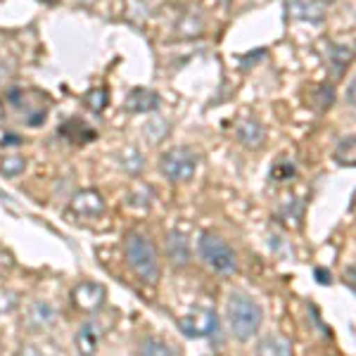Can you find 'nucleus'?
Listing matches in <instances>:
<instances>
[{
	"mask_svg": "<svg viewBox=\"0 0 356 356\" xmlns=\"http://www.w3.org/2000/svg\"><path fill=\"white\" fill-rule=\"evenodd\" d=\"M105 288L102 285H97V283H81V285H76L72 292V300L74 304H76L81 312H88V314H93L97 312V309L105 304Z\"/></svg>",
	"mask_w": 356,
	"mask_h": 356,
	"instance_id": "423d86ee",
	"label": "nucleus"
},
{
	"mask_svg": "<svg viewBox=\"0 0 356 356\" xmlns=\"http://www.w3.org/2000/svg\"><path fill=\"white\" fill-rule=\"evenodd\" d=\"M17 304H19V295H17V292L0 288V316H5V314L15 312Z\"/></svg>",
	"mask_w": 356,
	"mask_h": 356,
	"instance_id": "6ab92c4d",
	"label": "nucleus"
},
{
	"mask_svg": "<svg viewBox=\"0 0 356 356\" xmlns=\"http://www.w3.org/2000/svg\"><path fill=\"white\" fill-rule=\"evenodd\" d=\"M83 102L88 110L93 112H102L107 107V102H110V93H107L105 86H95V88H90L88 93L83 95Z\"/></svg>",
	"mask_w": 356,
	"mask_h": 356,
	"instance_id": "dca6fc26",
	"label": "nucleus"
},
{
	"mask_svg": "<svg viewBox=\"0 0 356 356\" xmlns=\"http://www.w3.org/2000/svg\"><path fill=\"white\" fill-rule=\"evenodd\" d=\"M344 283H349V290H354V266H349V271L344 273Z\"/></svg>",
	"mask_w": 356,
	"mask_h": 356,
	"instance_id": "5701e85b",
	"label": "nucleus"
},
{
	"mask_svg": "<svg viewBox=\"0 0 356 356\" xmlns=\"http://www.w3.org/2000/svg\"><path fill=\"white\" fill-rule=\"evenodd\" d=\"M314 275H316V280H318L321 285H330L332 283V275H330V271H325V268H316Z\"/></svg>",
	"mask_w": 356,
	"mask_h": 356,
	"instance_id": "4be33fe9",
	"label": "nucleus"
},
{
	"mask_svg": "<svg viewBox=\"0 0 356 356\" xmlns=\"http://www.w3.org/2000/svg\"><path fill=\"white\" fill-rule=\"evenodd\" d=\"M0 200H10V197H8V195H5L3 191H0Z\"/></svg>",
	"mask_w": 356,
	"mask_h": 356,
	"instance_id": "393cba45",
	"label": "nucleus"
},
{
	"mask_svg": "<svg viewBox=\"0 0 356 356\" xmlns=\"http://www.w3.org/2000/svg\"><path fill=\"white\" fill-rule=\"evenodd\" d=\"M24 166H26V162H24V157H5L3 162H0V174L3 176H19L22 171H24Z\"/></svg>",
	"mask_w": 356,
	"mask_h": 356,
	"instance_id": "a211bd4d",
	"label": "nucleus"
},
{
	"mask_svg": "<svg viewBox=\"0 0 356 356\" xmlns=\"http://www.w3.org/2000/svg\"><path fill=\"white\" fill-rule=\"evenodd\" d=\"M26 323L36 330H43V328H50L55 323V312L48 302H33L31 309H29V316H26Z\"/></svg>",
	"mask_w": 356,
	"mask_h": 356,
	"instance_id": "9b49d317",
	"label": "nucleus"
},
{
	"mask_svg": "<svg viewBox=\"0 0 356 356\" xmlns=\"http://www.w3.org/2000/svg\"><path fill=\"white\" fill-rule=\"evenodd\" d=\"M100 340H102L100 328H97L95 323H86V325H81V330L76 332V340L74 342H76V349L81 354H95Z\"/></svg>",
	"mask_w": 356,
	"mask_h": 356,
	"instance_id": "f8f14e48",
	"label": "nucleus"
},
{
	"mask_svg": "<svg viewBox=\"0 0 356 356\" xmlns=\"http://www.w3.org/2000/svg\"><path fill=\"white\" fill-rule=\"evenodd\" d=\"M200 254H202V259L209 264L214 271H219V273L238 271V257H235V252L223 243L221 238H216V235H211V233L202 235V240H200Z\"/></svg>",
	"mask_w": 356,
	"mask_h": 356,
	"instance_id": "20e7f679",
	"label": "nucleus"
},
{
	"mask_svg": "<svg viewBox=\"0 0 356 356\" xmlns=\"http://www.w3.org/2000/svg\"><path fill=\"white\" fill-rule=\"evenodd\" d=\"M72 211L79 216H97L105 211V200H102L95 191H81V193L74 195Z\"/></svg>",
	"mask_w": 356,
	"mask_h": 356,
	"instance_id": "6e6552de",
	"label": "nucleus"
},
{
	"mask_svg": "<svg viewBox=\"0 0 356 356\" xmlns=\"http://www.w3.org/2000/svg\"><path fill=\"white\" fill-rule=\"evenodd\" d=\"M335 157H337V162L344 164V166H354V162H356V154H354V136L342 138L340 145H337Z\"/></svg>",
	"mask_w": 356,
	"mask_h": 356,
	"instance_id": "f3484780",
	"label": "nucleus"
},
{
	"mask_svg": "<svg viewBox=\"0 0 356 356\" xmlns=\"http://www.w3.org/2000/svg\"><path fill=\"white\" fill-rule=\"evenodd\" d=\"M159 107V95L150 88H134L126 97V110L129 112H154Z\"/></svg>",
	"mask_w": 356,
	"mask_h": 356,
	"instance_id": "9d476101",
	"label": "nucleus"
},
{
	"mask_svg": "<svg viewBox=\"0 0 356 356\" xmlns=\"http://www.w3.org/2000/svg\"><path fill=\"white\" fill-rule=\"evenodd\" d=\"M140 354H164V356H171V354H176L174 349L169 347V344H164V342H159V340H147L145 344L140 347Z\"/></svg>",
	"mask_w": 356,
	"mask_h": 356,
	"instance_id": "aec40b11",
	"label": "nucleus"
},
{
	"mask_svg": "<svg viewBox=\"0 0 356 356\" xmlns=\"http://www.w3.org/2000/svg\"><path fill=\"white\" fill-rule=\"evenodd\" d=\"M290 15L295 19H304V22H323L325 17V3L321 0H292L288 5Z\"/></svg>",
	"mask_w": 356,
	"mask_h": 356,
	"instance_id": "1a4fd4ad",
	"label": "nucleus"
},
{
	"mask_svg": "<svg viewBox=\"0 0 356 356\" xmlns=\"http://www.w3.org/2000/svg\"><path fill=\"white\" fill-rule=\"evenodd\" d=\"M257 354H264V356H268V354H275V356H290L292 354V344L288 337H283V335H271V337H266V340H261L259 342V347H257Z\"/></svg>",
	"mask_w": 356,
	"mask_h": 356,
	"instance_id": "2eb2a0df",
	"label": "nucleus"
},
{
	"mask_svg": "<svg viewBox=\"0 0 356 356\" xmlns=\"http://www.w3.org/2000/svg\"><path fill=\"white\" fill-rule=\"evenodd\" d=\"M349 105H354V81L349 83Z\"/></svg>",
	"mask_w": 356,
	"mask_h": 356,
	"instance_id": "b1692460",
	"label": "nucleus"
},
{
	"mask_svg": "<svg viewBox=\"0 0 356 356\" xmlns=\"http://www.w3.org/2000/svg\"><path fill=\"white\" fill-rule=\"evenodd\" d=\"M295 176V164L292 162H280L275 164V169L271 171V178L273 181H288V178Z\"/></svg>",
	"mask_w": 356,
	"mask_h": 356,
	"instance_id": "412c9836",
	"label": "nucleus"
},
{
	"mask_svg": "<svg viewBox=\"0 0 356 356\" xmlns=\"http://www.w3.org/2000/svg\"><path fill=\"white\" fill-rule=\"evenodd\" d=\"M166 254L176 268H183L191 261V243L181 231H171L166 235Z\"/></svg>",
	"mask_w": 356,
	"mask_h": 356,
	"instance_id": "0eeeda50",
	"label": "nucleus"
},
{
	"mask_svg": "<svg viewBox=\"0 0 356 356\" xmlns=\"http://www.w3.org/2000/svg\"><path fill=\"white\" fill-rule=\"evenodd\" d=\"M200 154L193 147H174V150L164 152L159 159V169L169 178L171 183H188L197 174Z\"/></svg>",
	"mask_w": 356,
	"mask_h": 356,
	"instance_id": "7ed1b4c3",
	"label": "nucleus"
},
{
	"mask_svg": "<svg viewBox=\"0 0 356 356\" xmlns=\"http://www.w3.org/2000/svg\"><path fill=\"white\" fill-rule=\"evenodd\" d=\"M126 259H129V266L134 268V273L143 283L154 285L159 280V261H157V252L150 240L140 233H131L126 238Z\"/></svg>",
	"mask_w": 356,
	"mask_h": 356,
	"instance_id": "f03ea898",
	"label": "nucleus"
},
{
	"mask_svg": "<svg viewBox=\"0 0 356 356\" xmlns=\"http://www.w3.org/2000/svg\"><path fill=\"white\" fill-rule=\"evenodd\" d=\"M178 328H181L186 337H191V340H202V337H209L216 332V328H219V316H216V312H211V309H195V312L178 321Z\"/></svg>",
	"mask_w": 356,
	"mask_h": 356,
	"instance_id": "39448f33",
	"label": "nucleus"
},
{
	"mask_svg": "<svg viewBox=\"0 0 356 356\" xmlns=\"http://www.w3.org/2000/svg\"><path fill=\"white\" fill-rule=\"evenodd\" d=\"M60 136H65L67 140H72L74 145H83V143L93 140L95 138V131L90 129L86 122H79V119H72L69 124H65L60 129Z\"/></svg>",
	"mask_w": 356,
	"mask_h": 356,
	"instance_id": "ddd939ff",
	"label": "nucleus"
},
{
	"mask_svg": "<svg viewBox=\"0 0 356 356\" xmlns=\"http://www.w3.org/2000/svg\"><path fill=\"white\" fill-rule=\"evenodd\" d=\"M45 3H57V0H45Z\"/></svg>",
	"mask_w": 356,
	"mask_h": 356,
	"instance_id": "a878e982",
	"label": "nucleus"
},
{
	"mask_svg": "<svg viewBox=\"0 0 356 356\" xmlns=\"http://www.w3.org/2000/svg\"><path fill=\"white\" fill-rule=\"evenodd\" d=\"M238 138H240V143L247 145V147H261L266 134H264V126L261 124L243 122V124L238 126Z\"/></svg>",
	"mask_w": 356,
	"mask_h": 356,
	"instance_id": "4468645a",
	"label": "nucleus"
},
{
	"mask_svg": "<svg viewBox=\"0 0 356 356\" xmlns=\"http://www.w3.org/2000/svg\"><path fill=\"white\" fill-rule=\"evenodd\" d=\"M264 318L261 307L252 297L243 292H233L228 300V321H231V330L240 342H247L257 335Z\"/></svg>",
	"mask_w": 356,
	"mask_h": 356,
	"instance_id": "f257e3e1",
	"label": "nucleus"
}]
</instances>
